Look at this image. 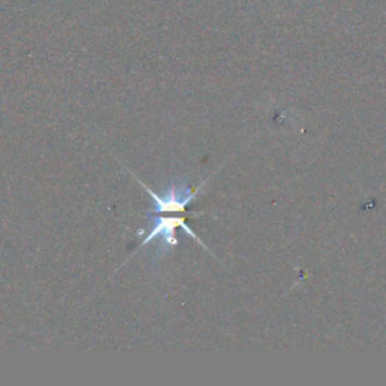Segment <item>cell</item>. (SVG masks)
<instances>
[{
    "label": "cell",
    "instance_id": "obj_1",
    "mask_svg": "<svg viewBox=\"0 0 386 386\" xmlns=\"http://www.w3.org/2000/svg\"><path fill=\"white\" fill-rule=\"evenodd\" d=\"M139 184L145 187V191L154 201V207L149 210L147 215H156V213H183V211H186L189 204H191L196 198V195L201 192V189L204 187V184H206V181H204V183L193 192L187 186H172L162 195L151 191V189L145 186L142 181H139Z\"/></svg>",
    "mask_w": 386,
    "mask_h": 386
},
{
    "label": "cell",
    "instance_id": "obj_2",
    "mask_svg": "<svg viewBox=\"0 0 386 386\" xmlns=\"http://www.w3.org/2000/svg\"><path fill=\"white\" fill-rule=\"evenodd\" d=\"M177 228H181V230L191 235L192 239L198 242L201 246H204L201 239L191 230V226L186 224L184 217H154L153 225H151V228H149L148 234L145 235L144 240H142L140 245L145 246V245H149L153 240L160 239V249H168L172 246H177L178 245V240L175 237Z\"/></svg>",
    "mask_w": 386,
    "mask_h": 386
}]
</instances>
